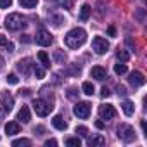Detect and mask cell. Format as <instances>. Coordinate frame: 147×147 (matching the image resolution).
<instances>
[{"instance_id":"6da1fadb","label":"cell","mask_w":147,"mask_h":147,"mask_svg":"<svg viewBox=\"0 0 147 147\" xmlns=\"http://www.w3.org/2000/svg\"><path fill=\"white\" fill-rule=\"evenodd\" d=\"M85 42H87V31L83 28H73L64 36V43L69 49H80Z\"/></svg>"},{"instance_id":"7a4b0ae2","label":"cell","mask_w":147,"mask_h":147,"mask_svg":"<svg viewBox=\"0 0 147 147\" xmlns=\"http://www.w3.org/2000/svg\"><path fill=\"white\" fill-rule=\"evenodd\" d=\"M26 26V18H23L21 14L18 12H12L5 18V28L9 31H19Z\"/></svg>"},{"instance_id":"3957f363","label":"cell","mask_w":147,"mask_h":147,"mask_svg":"<svg viewBox=\"0 0 147 147\" xmlns=\"http://www.w3.org/2000/svg\"><path fill=\"white\" fill-rule=\"evenodd\" d=\"M116 135H118V138L123 140V142H133V140H135V130H133V126H130V125H126V123L118 125Z\"/></svg>"},{"instance_id":"277c9868","label":"cell","mask_w":147,"mask_h":147,"mask_svg":"<svg viewBox=\"0 0 147 147\" xmlns=\"http://www.w3.org/2000/svg\"><path fill=\"white\" fill-rule=\"evenodd\" d=\"M33 109H35V113L38 114V116H47V114H50V111L54 109V106L49 102V100H45V99H35L33 100Z\"/></svg>"},{"instance_id":"5b68a950","label":"cell","mask_w":147,"mask_h":147,"mask_svg":"<svg viewBox=\"0 0 147 147\" xmlns=\"http://www.w3.org/2000/svg\"><path fill=\"white\" fill-rule=\"evenodd\" d=\"M73 113H75V116H78L82 119H87L90 116V104L88 102H76L75 107H73Z\"/></svg>"},{"instance_id":"8992f818","label":"cell","mask_w":147,"mask_h":147,"mask_svg":"<svg viewBox=\"0 0 147 147\" xmlns=\"http://www.w3.org/2000/svg\"><path fill=\"white\" fill-rule=\"evenodd\" d=\"M0 107H2L4 113H11L12 111V107H14V97L9 92H2V95H0Z\"/></svg>"},{"instance_id":"52a82bcc","label":"cell","mask_w":147,"mask_h":147,"mask_svg":"<svg viewBox=\"0 0 147 147\" xmlns=\"http://www.w3.org/2000/svg\"><path fill=\"white\" fill-rule=\"evenodd\" d=\"M92 49H94L95 54H106L107 49H109V43H107L106 38H102V36H95V38L92 40Z\"/></svg>"},{"instance_id":"ba28073f","label":"cell","mask_w":147,"mask_h":147,"mask_svg":"<svg viewBox=\"0 0 147 147\" xmlns=\"http://www.w3.org/2000/svg\"><path fill=\"white\" fill-rule=\"evenodd\" d=\"M36 43L38 45H42V47H49L52 42H54V38H52V35L47 31V30H40L38 33H36Z\"/></svg>"},{"instance_id":"9c48e42d","label":"cell","mask_w":147,"mask_h":147,"mask_svg":"<svg viewBox=\"0 0 147 147\" xmlns=\"http://www.w3.org/2000/svg\"><path fill=\"white\" fill-rule=\"evenodd\" d=\"M99 116H100L102 119H113V118L116 116V109H114V106H111V104H104V106H100V107H99Z\"/></svg>"},{"instance_id":"30bf717a","label":"cell","mask_w":147,"mask_h":147,"mask_svg":"<svg viewBox=\"0 0 147 147\" xmlns=\"http://www.w3.org/2000/svg\"><path fill=\"white\" fill-rule=\"evenodd\" d=\"M128 82H130L133 87H142V85L145 83V76L142 75L140 71H133V73H130V76H128Z\"/></svg>"},{"instance_id":"8fae6325","label":"cell","mask_w":147,"mask_h":147,"mask_svg":"<svg viewBox=\"0 0 147 147\" xmlns=\"http://www.w3.org/2000/svg\"><path fill=\"white\" fill-rule=\"evenodd\" d=\"M90 75H92V78H95V80H99V82H102V80H106V78H107L106 69H104V67H100V66H94V67H92V71H90Z\"/></svg>"},{"instance_id":"7c38bea8","label":"cell","mask_w":147,"mask_h":147,"mask_svg":"<svg viewBox=\"0 0 147 147\" xmlns=\"http://www.w3.org/2000/svg\"><path fill=\"white\" fill-rule=\"evenodd\" d=\"M18 69L23 73L24 76H30V73H31V61L30 59H21L18 62Z\"/></svg>"},{"instance_id":"4fadbf2b","label":"cell","mask_w":147,"mask_h":147,"mask_svg":"<svg viewBox=\"0 0 147 147\" xmlns=\"http://www.w3.org/2000/svg\"><path fill=\"white\" fill-rule=\"evenodd\" d=\"M30 118H31V114H30V107H28V106H23V107L18 111V119L23 121V123H28Z\"/></svg>"},{"instance_id":"5bb4252c","label":"cell","mask_w":147,"mask_h":147,"mask_svg":"<svg viewBox=\"0 0 147 147\" xmlns=\"http://www.w3.org/2000/svg\"><path fill=\"white\" fill-rule=\"evenodd\" d=\"M87 144L90 145V147H95V145H104L106 144V138L102 137V135H95V137H88L87 138Z\"/></svg>"},{"instance_id":"9a60e30c","label":"cell","mask_w":147,"mask_h":147,"mask_svg":"<svg viewBox=\"0 0 147 147\" xmlns=\"http://www.w3.org/2000/svg\"><path fill=\"white\" fill-rule=\"evenodd\" d=\"M52 125H54L57 130H66V128H67V123H66V121H64V118H62V116H59V114H57V116H54Z\"/></svg>"},{"instance_id":"2e32d148","label":"cell","mask_w":147,"mask_h":147,"mask_svg":"<svg viewBox=\"0 0 147 147\" xmlns=\"http://www.w3.org/2000/svg\"><path fill=\"white\" fill-rule=\"evenodd\" d=\"M19 125L16 123V121H11V123H7L5 125V133L7 135H16V133H19Z\"/></svg>"},{"instance_id":"e0dca14e","label":"cell","mask_w":147,"mask_h":147,"mask_svg":"<svg viewBox=\"0 0 147 147\" xmlns=\"http://www.w3.org/2000/svg\"><path fill=\"white\" fill-rule=\"evenodd\" d=\"M90 14H92V7H90L88 4L82 5V11H80V19H82V21H87V19L90 18Z\"/></svg>"},{"instance_id":"ac0fdd59","label":"cell","mask_w":147,"mask_h":147,"mask_svg":"<svg viewBox=\"0 0 147 147\" xmlns=\"http://www.w3.org/2000/svg\"><path fill=\"white\" fill-rule=\"evenodd\" d=\"M121 107H123V113H125L126 116H133V113H135V106H133V102H130V100H125Z\"/></svg>"},{"instance_id":"d6986e66","label":"cell","mask_w":147,"mask_h":147,"mask_svg":"<svg viewBox=\"0 0 147 147\" xmlns=\"http://www.w3.org/2000/svg\"><path fill=\"white\" fill-rule=\"evenodd\" d=\"M38 59L42 61V64H43V67H50V59H49V55H47V52H43V50H40V52H38Z\"/></svg>"},{"instance_id":"ffe728a7","label":"cell","mask_w":147,"mask_h":147,"mask_svg":"<svg viewBox=\"0 0 147 147\" xmlns=\"http://www.w3.org/2000/svg\"><path fill=\"white\" fill-rule=\"evenodd\" d=\"M66 145H69V147H80L82 140L78 137H69V138H66Z\"/></svg>"},{"instance_id":"44dd1931","label":"cell","mask_w":147,"mask_h":147,"mask_svg":"<svg viewBox=\"0 0 147 147\" xmlns=\"http://www.w3.org/2000/svg\"><path fill=\"white\" fill-rule=\"evenodd\" d=\"M82 90H83V94H87V95H94V92H95V88H94V85H92L90 82H85V83L82 85Z\"/></svg>"},{"instance_id":"7402d4cb","label":"cell","mask_w":147,"mask_h":147,"mask_svg":"<svg viewBox=\"0 0 147 147\" xmlns=\"http://www.w3.org/2000/svg\"><path fill=\"white\" fill-rule=\"evenodd\" d=\"M116 57H118L119 62H126V61L130 59V54H128L126 50H118V52H116Z\"/></svg>"},{"instance_id":"603a6c76","label":"cell","mask_w":147,"mask_h":147,"mask_svg":"<svg viewBox=\"0 0 147 147\" xmlns=\"http://www.w3.org/2000/svg\"><path fill=\"white\" fill-rule=\"evenodd\" d=\"M21 145H31V140L30 138H18V140H14L12 142V147H21Z\"/></svg>"},{"instance_id":"cb8c5ba5","label":"cell","mask_w":147,"mask_h":147,"mask_svg":"<svg viewBox=\"0 0 147 147\" xmlns=\"http://www.w3.org/2000/svg\"><path fill=\"white\" fill-rule=\"evenodd\" d=\"M19 4L23 7H26V9H33V7H36L38 0H19Z\"/></svg>"},{"instance_id":"d4e9b609","label":"cell","mask_w":147,"mask_h":147,"mask_svg":"<svg viewBox=\"0 0 147 147\" xmlns=\"http://www.w3.org/2000/svg\"><path fill=\"white\" fill-rule=\"evenodd\" d=\"M114 73H116V75H125V73H126V64H123V62L114 64Z\"/></svg>"},{"instance_id":"484cf974","label":"cell","mask_w":147,"mask_h":147,"mask_svg":"<svg viewBox=\"0 0 147 147\" xmlns=\"http://www.w3.org/2000/svg\"><path fill=\"white\" fill-rule=\"evenodd\" d=\"M33 73H35L38 78H43V76H45V69L40 67V66H35V67H33Z\"/></svg>"},{"instance_id":"4316f807","label":"cell","mask_w":147,"mask_h":147,"mask_svg":"<svg viewBox=\"0 0 147 147\" xmlns=\"http://www.w3.org/2000/svg\"><path fill=\"white\" fill-rule=\"evenodd\" d=\"M7 83H11V85H18V83H19V78H18L16 75H7Z\"/></svg>"},{"instance_id":"83f0119b","label":"cell","mask_w":147,"mask_h":147,"mask_svg":"<svg viewBox=\"0 0 147 147\" xmlns=\"http://www.w3.org/2000/svg\"><path fill=\"white\" fill-rule=\"evenodd\" d=\"M76 133H80L82 137H88V130H87V126H76Z\"/></svg>"},{"instance_id":"f1b7e54d","label":"cell","mask_w":147,"mask_h":147,"mask_svg":"<svg viewBox=\"0 0 147 147\" xmlns=\"http://www.w3.org/2000/svg\"><path fill=\"white\" fill-rule=\"evenodd\" d=\"M11 5H12V0H0V7L2 9H7Z\"/></svg>"},{"instance_id":"f546056e","label":"cell","mask_w":147,"mask_h":147,"mask_svg":"<svg viewBox=\"0 0 147 147\" xmlns=\"http://www.w3.org/2000/svg\"><path fill=\"white\" fill-rule=\"evenodd\" d=\"M61 4L64 5V9H67V11H69V9L73 7V0H61Z\"/></svg>"},{"instance_id":"4dcf8cb0","label":"cell","mask_w":147,"mask_h":147,"mask_svg":"<svg viewBox=\"0 0 147 147\" xmlns=\"http://www.w3.org/2000/svg\"><path fill=\"white\" fill-rule=\"evenodd\" d=\"M52 21H54V26H61L62 24V18L61 16H52Z\"/></svg>"},{"instance_id":"1f68e13d","label":"cell","mask_w":147,"mask_h":147,"mask_svg":"<svg viewBox=\"0 0 147 147\" xmlns=\"http://www.w3.org/2000/svg\"><path fill=\"white\" fill-rule=\"evenodd\" d=\"M116 90H118V95H121V97H125V95L128 94V92H126V88H125L123 85H118V88H116Z\"/></svg>"},{"instance_id":"d6a6232c","label":"cell","mask_w":147,"mask_h":147,"mask_svg":"<svg viewBox=\"0 0 147 147\" xmlns=\"http://www.w3.org/2000/svg\"><path fill=\"white\" fill-rule=\"evenodd\" d=\"M109 95H111V92H109V88H106V87H104V88L100 90V97H102V99H106V97H109Z\"/></svg>"},{"instance_id":"836d02e7","label":"cell","mask_w":147,"mask_h":147,"mask_svg":"<svg viewBox=\"0 0 147 147\" xmlns=\"http://www.w3.org/2000/svg\"><path fill=\"white\" fill-rule=\"evenodd\" d=\"M55 147L57 145V140H54V138H50V140H45V147Z\"/></svg>"},{"instance_id":"e575fe53","label":"cell","mask_w":147,"mask_h":147,"mask_svg":"<svg viewBox=\"0 0 147 147\" xmlns=\"http://www.w3.org/2000/svg\"><path fill=\"white\" fill-rule=\"evenodd\" d=\"M9 42H7V38L2 35V33H0V47H4V45H7Z\"/></svg>"},{"instance_id":"d590c367","label":"cell","mask_w":147,"mask_h":147,"mask_svg":"<svg viewBox=\"0 0 147 147\" xmlns=\"http://www.w3.org/2000/svg\"><path fill=\"white\" fill-rule=\"evenodd\" d=\"M107 33H109V36H116V28L114 26H109L107 28Z\"/></svg>"},{"instance_id":"8d00e7d4","label":"cell","mask_w":147,"mask_h":147,"mask_svg":"<svg viewBox=\"0 0 147 147\" xmlns=\"http://www.w3.org/2000/svg\"><path fill=\"white\" fill-rule=\"evenodd\" d=\"M21 42H24V43H28V42H31V38H30V35H21Z\"/></svg>"},{"instance_id":"74e56055","label":"cell","mask_w":147,"mask_h":147,"mask_svg":"<svg viewBox=\"0 0 147 147\" xmlns=\"http://www.w3.org/2000/svg\"><path fill=\"white\" fill-rule=\"evenodd\" d=\"M75 92H76L75 88H69V92H67V97H69V99H73V97H75V95H76Z\"/></svg>"},{"instance_id":"f35d334b","label":"cell","mask_w":147,"mask_h":147,"mask_svg":"<svg viewBox=\"0 0 147 147\" xmlns=\"http://www.w3.org/2000/svg\"><path fill=\"white\" fill-rule=\"evenodd\" d=\"M140 125H142V130H144V135L147 137V125H145V121L142 119V123H140Z\"/></svg>"},{"instance_id":"ab89813d","label":"cell","mask_w":147,"mask_h":147,"mask_svg":"<svg viewBox=\"0 0 147 147\" xmlns=\"http://www.w3.org/2000/svg\"><path fill=\"white\" fill-rule=\"evenodd\" d=\"M42 131H43V126H35V133L36 135H42Z\"/></svg>"},{"instance_id":"60d3db41","label":"cell","mask_w":147,"mask_h":147,"mask_svg":"<svg viewBox=\"0 0 147 147\" xmlns=\"http://www.w3.org/2000/svg\"><path fill=\"white\" fill-rule=\"evenodd\" d=\"M19 94H21V95H24V97H26V95H30V90H28V88H24V90H21V92H19Z\"/></svg>"},{"instance_id":"b9f144b4","label":"cell","mask_w":147,"mask_h":147,"mask_svg":"<svg viewBox=\"0 0 147 147\" xmlns=\"http://www.w3.org/2000/svg\"><path fill=\"white\" fill-rule=\"evenodd\" d=\"M5 47H7V50H9V52H11V50H14V43H7Z\"/></svg>"},{"instance_id":"7bdbcfd3","label":"cell","mask_w":147,"mask_h":147,"mask_svg":"<svg viewBox=\"0 0 147 147\" xmlns=\"http://www.w3.org/2000/svg\"><path fill=\"white\" fill-rule=\"evenodd\" d=\"M95 126H97V128H104V123H102V121H95Z\"/></svg>"}]
</instances>
